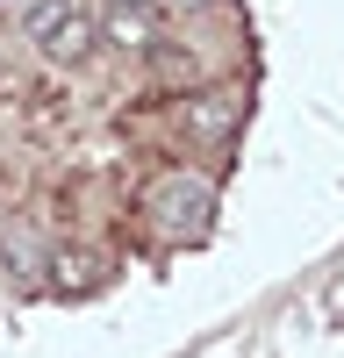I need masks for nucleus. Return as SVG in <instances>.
Here are the masks:
<instances>
[{"mask_svg": "<svg viewBox=\"0 0 344 358\" xmlns=\"http://www.w3.org/2000/svg\"><path fill=\"white\" fill-rule=\"evenodd\" d=\"M94 29H101V43H115V50H151V43H158V36H151V15L129 8V0H122L108 22H94Z\"/></svg>", "mask_w": 344, "mask_h": 358, "instance_id": "obj_4", "label": "nucleus"}, {"mask_svg": "<svg viewBox=\"0 0 344 358\" xmlns=\"http://www.w3.org/2000/svg\"><path fill=\"white\" fill-rule=\"evenodd\" d=\"M8 8H22V0H0V15H8Z\"/></svg>", "mask_w": 344, "mask_h": 358, "instance_id": "obj_5", "label": "nucleus"}, {"mask_svg": "<svg viewBox=\"0 0 344 358\" xmlns=\"http://www.w3.org/2000/svg\"><path fill=\"white\" fill-rule=\"evenodd\" d=\"M237 115H244L237 86H208V101H187V108H180V129H194V136H229V129H237Z\"/></svg>", "mask_w": 344, "mask_h": 358, "instance_id": "obj_3", "label": "nucleus"}, {"mask_svg": "<svg viewBox=\"0 0 344 358\" xmlns=\"http://www.w3.org/2000/svg\"><path fill=\"white\" fill-rule=\"evenodd\" d=\"M29 50L43 57V65H86V57L101 50V29H94V15H79L72 0H36L29 8Z\"/></svg>", "mask_w": 344, "mask_h": 358, "instance_id": "obj_2", "label": "nucleus"}, {"mask_svg": "<svg viewBox=\"0 0 344 358\" xmlns=\"http://www.w3.org/2000/svg\"><path fill=\"white\" fill-rule=\"evenodd\" d=\"M129 8H151V0H129Z\"/></svg>", "mask_w": 344, "mask_h": 358, "instance_id": "obj_6", "label": "nucleus"}, {"mask_svg": "<svg viewBox=\"0 0 344 358\" xmlns=\"http://www.w3.org/2000/svg\"><path fill=\"white\" fill-rule=\"evenodd\" d=\"M180 8H201V0H180Z\"/></svg>", "mask_w": 344, "mask_h": 358, "instance_id": "obj_7", "label": "nucleus"}, {"mask_svg": "<svg viewBox=\"0 0 344 358\" xmlns=\"http://www.w3.org/2000/svg\"><path fill=\"white\" fill-rule=\"evenodd\" d=\"M143 222H151L165 244H201L215 229V179L201 172H165L143 187Z\"/></svg>", "mask_w": 344, "mask_h": 358, "instance_id": "obj_1", "label": "nucleus"}]
</instances>
